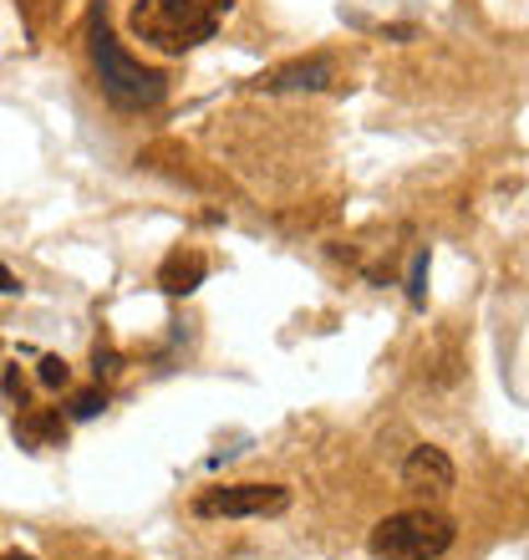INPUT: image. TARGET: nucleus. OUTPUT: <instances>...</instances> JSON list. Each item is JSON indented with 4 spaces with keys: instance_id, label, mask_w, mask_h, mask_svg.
I'll return each instance as SVG.
<instances>
[{
    "instance_id": "nucleus-1",
    "label": "nucleus",
    "mask_w": 529,
    "mask_h": 560,
    "mask_svg": "<svg viewBox=\"0 0 529 560\" xmlns=\"http://www.w3.org/2000/svg\"><path fill=\"white\" fill-rule=\"evenodd\" d=\"M87 57H92V67H97L103 97L118 107V113H153V107L168 97V77H163L158 67H143L138 57L122 51L103 0L87 11Z\"/></svg>"
},
{
    "instance_id": "nucleus-2",
    "label": "nucleus",
    "mask_w": 529,
    "mask_h": 560,
    "mask_svg": "<svg viewBox=\"0 0 529 560\" xmlns=\"http://www.w3.org/2000/svg\"><path fill=\"white\" fill-rule=\"evenodd\" d=\"M235 0H132V31L138 42L158 46L168 57H184L193 46L214 42L220 21L230 15Z\"/></svg>"
},
{
    "instance_id": "nucleus-3",
    "label": "nucleus",
    "mask_w": 529,
    "mask_h": 560,
    "mask_svg": "<svg viewBox=\"0 0 529 560\" xmlns=\"http://www.w3.org/2000/svg\"><path fill=\"white\" fill-rule=\"evenodd\" d=\"M454 520L438 515V510H402V515H387L377 530H372V556L377 560H438L454 546Z\"/></svg>"
},
{
    "instance_id": "nucleus-4",
    "label": "nucleus",
    "mask_w": 529,
    "mask_h": 560,
    "mask_svg": "<svg viewBox=\"0 0 529 560\" xmlns=\"http://www.w3.org/2000/svg\"><path fill=\"white\" fill-rule=\"evenodd\" d=\"M291 510V489L285 485H224V489H204L193 500L199 520H245V515H285Z\"/></svg>"
},
{
    "instance_id": "nucleus-5",
    "label": "nucleus",
    "mask_w": 529,
    "mask_h": 560,
    "mask_svg": "<svg viewBox=\"0 0 529 560\" xmlns=\"http://www.w3.org/2000/svg\"><path fill=\"white\" fill-rule=\"evenodd\" d=\"M402 485L418 489V494H448L454 489V464L443 448L423 443V448H412L408 464H402Z\"/></svg>"
},
{
    "instance_id": "nucleus-6",
    "label": "nucleus",
    "mask_w": 529,
    "mask_h": 560,
    "mask_svg": "<svg viewBox=\"0 0 529 560\" xmlns=\"http://www.w3.org/2000/svg\"><path fill=\"white\" fill-rule=\"evenodd\" d=\"M15 443L31 448V454L61 448V443H67V418H61V408H26V413L15 418Z\"/></svg>"
},
{
    "instance_id": "nucleus-7",
    "label": "nucleus",
    "mask_w": 529,
    "mask_h": 560,
    "mask_svg": "<svg viewBox=\"0 0 529 560\" xmlns=\"http://www.w3.org/2000/svg\"><path fill=\"white\" fill-rule=\"evenodd\" d=\"M337 82V67L326 57H310V61H291V67H280V72L260 77V88L270 92H321Z\"/></svg>"
},
{
    "instance_id": "nucleus-8",
    "label": "nucleus",
    "mask_w": 529,
    "mask_h": 560,
    "mask_svg": "<svg viewBox=\"0 0 529 560\" xmlns=\"http://www.w3.org/2000/svg\"><path fill=\"white\" fill-rule=\"evenodd\" d=\"M204 276H209V260L199 250H174L168 260L158 266V285L168 295H189V291H199L204 285Z\"/></svg>"
},
{
    "instance_id": "nucleus-9",
    "label": "nucleus",
    "mask_w": 529,
    "mask_h": 560,
    "mask_svg": "<svg viewBox=\"0 0 529 560\" xmlns=\"http://www.w3.org/2000/svg\"><path fill=\"white\" fill-rule=\"evenodd\" d=\"M36 377H42V387H67L72 383V368H67L61 357H42V362H36Z\"/></svg>"
},
{
    "instance_id": "nucleus-10",
    "label": "nucleus",
    "mask_w": 529,
    "mask_h": 560,
    "mask_svg": "<svg viewBox=\"0 0 529 560\" xmlns=\"http://www.w3.org/2000/svg\"><path fill=\"white\" fill-rule=\"evenodd\" d=\"M103 408H107L103 387H87V393H77V398H72V418H97Z\"/></svg>"
},
{
    "instance_id": "nucleus-11",
    "label": "nucleus",
    "mask_w": 529,
    "mask_h": 560,
    "mask_svg": "<svg viewBox=\"0 0 529 560\" xmlns=\"http://www.w3.org/2000/svg\"><path fill=\"white\" fill-rule=\"evenodd\" d=\"M423 276H427V255H418V260H412V285H408L412 306H423Z\"/></svg>"
},
{
    "instance_id": "nucleus-12",
    "label": "nucleus",
    "mask_w": 529,
    "mask_h": 560,
    "mask_svg": "<svg viewBox=\"0 0 529 560\" xmlns=\"http://www.w3.org/2000/svg\"><path fill=\"white\" fill-rule=\"evenodd\" d=\"M15 291H21V280H15V276H11V270L0 266V295H15Z\"/></svg>"
},
{
    "instance_id": "nucleus-13",
    "label": "nucleus",
    "mask_w": 529,
    "mask_h": 560,
    "mask_svg": "<svg viewBox=\"0 0 529 560\" xmlns=\"http://www.w3.org/2000/svg\"><path fill=\"white\" fill-rule=\"evenodd\" d=\"M0 560H36V556H21V550H11V556H0Z\"/></svg>"
}]
</instances>
